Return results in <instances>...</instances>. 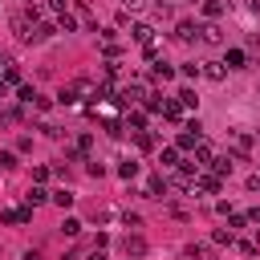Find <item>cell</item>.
I'll return each instance as SVG.
<instances>
[{
  "label": "cell",
  "mask_w": 260,
  "mask_h": 260,
  "mask_svg": "<svg viewBox=\"0 0 260 260\" xmlns=\"http://www.w3.org/2000/svg\"><path fill=\"white\" fill-rule=\"evenodd\" d=\"M199 142H203V126H199V122H187V126H183V134H179V142H175V146H179V150H195V146H199Z\"/></svg>",
  "instance_id": "1"
},
{
  "label": "cell",
  "mask_w": 260,
  "mask_h": 260,
  "mask_svg": "<svg viewBox=\"0 0 260 260\" xmlns=\"http://www.w3.org/2000/svg\"><path fill=\"white\" fill-rule=\"evenodd\" d=\"M219 183H223V179H219L215 171H203V175H195V191H203V195H215V191H219Z\"/></svg>",
  "instance_id": "2"
},
{
  "label": "cell",
  "mask_w": 260,
  "mask_h": 260,
  "mask_svg": "<svg viewBox=\"0 0 260 260\" xmlns=\"http://www.w3.org/2000/svg\"><path fill=\"white\" fill-rule=\"evenodd\" d=\"M167 122H183V102L179 98H162V110H158Z\"/></svg>",
  "instance_id": "3"
},
{
  "label": "cell",
  "mask_w": 260,
  "mask_h": 260,
  "mask_svg": "<svg viewBox=\"0 0 260 260\" xmlns=\"http://www.w3.org/2000/svg\"><path fill=\"white\" fill-rule=\"evenodd\" d=\"M199 65H203V77L207 81H223L228 77V65L223 61H199Z\"/></svg>",
  "instance_id": "4"
},
{
  "label": "cell",
  "mask_w": 260,
  "mask_h": 260,
  "mask_svg": "<svg viewBox=\"0 0 260 260\" xmlns=\"http://www.w3.org/2000/svg\"><path fill=\"white\" fill-rule=\"evenodd\" d=\"M199 28H203V24H195V20H179V24H175V37H179V41H195Z\"/></svg>",
  "instance_id": "5"
},
{
  "label": "cell",
  "mask_w": 260,
  "mask_h": 260,
  "mask_svg": "<svg viewBox=\"0 0 260 260\" xmlns=\"http://www.w3.org/2000/svg\"><path fill=\"white\" fill-rule=\"evenodd\" d=\"M183 260H215V252L207 244H191V248H183Z\"/></svg>",
  "instance_id": "6"
},
{
  "label": "cell",
  "mask_w": 260,
  "mask_h": 260,
  "mask_svg": "<svg viewBox=\"0 0 260 260\" xmlns=\"http://www.w3.org/2000/svg\"><path fill=\"white\" fill-rule=\"evenodd\" d=\"M130 37H134L138 45H154V28H150V24H134V28H130Z\"/></svg>",
  "instance_id": "7"
},
{
  "label": "cell",
  "mask_w": 260,
  "mask_h": 260,
  "mask_svg": "<svg viewBox=\"0 0 260 260\" xmlns=\"http://www.w3.org/2000/svg\"><path fill=\"white\" fill-rule=\"evenodd\" d=\"M223 65H228V69H244V65H248V53H244V49H228Z\"/></svg>",
  "instance_id": "8"
},
{
  "label": "cell",
  "mask_w": 260,
  "mask_h": 260,
  "mask_svg": "<svg viewBox=\"0 0 260 260\" xmlns=\"http://www.w3.org/2000/svg\"><path fill=\"white\" fill-rule=\"evenodd\" d=\"M191 158H195V162H199V171H203V167H211V158H215V150H211V146H207V142H199V146H195V154H191Z\"/></svg>",
  "instance_id": "9"
},
{
  "label": "cell",
  "mask_w": 260,
  "mask_h": 260,
  "mask_svg": "<svg viewBox=\"0 0 260 260\" xmlns=\"http://www.w3.org/2000/svg\"><path fill=\"white\" fill-rule=\"evenodd\" d=\"M158 162L171 171V167H183V158H179V146H162V154H158Z\"/></svg>",
  "instance_id": "10"
},
{
  "label": "cell",
  "mask_w": 260,
  "mask_h": 260,
  "mask_svg": "<svg viewBox=\"0 0 260 260\" xmlns=\"http://www.w3.org/2000/svg\"><path fill=\"white\" fill-rule=\"evenodd\" d=\"M199 41H203V45H219V41H223V32H219L215 24H203V28H199Z\"/></svg>",
  "instance_id": "11"
},
{
  "label": "cell",
  "mask_w": 260,
  "mask_h": 260,
  "mask_svg": "<svg viewBox=\"0 0 260 260\" xmlns=\"http://www.w3.org/2000/svg\"><path fill=\"white\" fill-rule=\"evenodd\" d=\"M207 171H215V175H219V179H223V175H232V154H228V158H219V154H215V158H211V167H207Z\"/></svg>",
  "instance_id": "12"
},
{
  "label": "cell",
  "mask_w": 260,
  "mask_h": 260,
  "mask_svg": "<svg viewBox=\"0 0 260 260\" xmlns=\"http://www.w3.org/2000/svg\"><path fill=\"white\" fill-rule=\"evenodd\" d=\"M162 191H167V183H162L158 175H150V179H146V195H150V199H162Z\"/></svg>",
  "instance_id": "13"
},
{
  "label": "cell",
  "mask_w": 260,
  "mask_h": 260,
  "mask_svg": "<svg viewBox=\"0 0 260 260\" xmlns=\"http://www.w3.org/2000/svg\"><path fill=\"white\" fill-rule=\"evenodd\" d=\"M53 32H57V28H53L49 20H37V28H32V41H49Z\"/></svg>",
  "instance_id": "14"
},
{
  "label": "cell",
  "mask_w": 260,
  "mask_h": 260,
  "mask_svg": "<svg viewBox=\"0 0 260 260\" xmlns=\"http://www.w3.org/2000/svg\"><path fill=\"white\" fill-rule=\"evenodd\" d=\"M45 199H49V191H41V187H28V195H24L28 207H37V203H45Z\"/></svg>",
  "instance_id": "15"
},
{
  "label": "cell",
  "mask_w": 260,
  "mask_h": 260,
  "mask_svg": "<svg viewBox=\"0 0 260 260\" xmlns=\"http://www.w3.org/2000/svg\"><path fill=\"white\" fill-rule=\"evenodd\" d=\"M142 252H146V244L138 236H126V256H142Z\"/></svg>",
  "instance_id": "16"
},
{
  "label": "cell",
  "mask_w": 260,
  "mask_h": 260,
  "mask_svg": "<svg viewBox=\"0 0 260 260\" xmlns=\"http://www.w3.org/2000/svg\"><path fill=\"white\" fill-rule=\"evenodd\" d=\"M49 199H53L57 207H73V191H53Z\"/></svg>",
  "instance_id": "17"
},
{
  "label": "cell",
  "mask_w": 260,
  "mask_h": 260,
  "mask_svg": "<svg viewBox=\"0 0 260 260\" xmlns=\"http://www.w3.org/2000/svg\"><path fill=\"white\" fill-rule=\"evenodd\" d=\"M215 244H236V228H219L215 232Z\"/></svg>",
  "instance_id": "18"
},
{
  "label": "cell",
  "mask_w": 260,
  "mask_h": 260,
  "mask_svg": "<svg viewBox=\"0 0 260 260\" xmlns=\"http://www.w3.org/2000/svg\"><path fill=\"white\" fill-rule=\"evenodd\" d=\"M4 81H8V85H16V81H20V69H16V65H12V61H8V65H4Z\"/></svg>",
  "instance_id": "19"
},
{
  "label": "cell",
  "mask_w": 260,
  "mask_h": 260,
  "mask_svg": "<svg viewBox=\"0 0 260 260\" xmlns=\"http://www.w3.org/2000/svg\"><path fill=\"white\" fill-rule=\"evenodd\" d=\"M154 77H158V81H171V77H175V69L162 61V65H154Z\"/></svg>",
  "instance_id": "20"
},
{
  "label": "cell",
  "mask_w": 260,
  "mask_h": 260,
  "mask_svg": "<svg viewBox=\"0 0 260 260\" xmlns=\"http://www.w3.org/2000/svg\"><path fill=\"white\" fill-rule=\"evenodd\" d=\"M61 232H65V236H77V232H81V223H77L73 215H65V223H61Z\"/></svg>",
  "instance_id": "21"
},
{
  "label": "cell",
  "mask_w": 260,
  "mask_h": 260,
  "mask_svg": "<svg viewBox=\"0 0 260 260\" xmlns=\"http://www.w3.org/2000/svg\"><path fill=\"white\" fill-rule=\"evenodd\" d=\"M203 12H207V16H219V12H223V0H203Z\"/></svg>",
  "instance_id": "22"
},
{
  "label": "cell",
  "mask_w": 260,
  "mask_h": 260,
  "mask_svg": "<svg viewBox=\"0 0 260 260\" xmlns=\"http://www.w3.org/2000/svg\"><path fill=\"white\" fill-rule=\"evenodd\" d=\"M57 24H61V28H65V32H73V28H77V20H73V16H69V12H61V16H57Z\"/></svg>",
  "instance_id": "23"
},
{
  "label": "cell",
  "mask_w": 260,
  "mask_h": 260,
  "mask_svg": "<svg viewBox=\"0 0 260 260\" xmlns=\"http://www.w3.org/2000/svg\"><path fill=\"white\" fill-rule=\"evenodd\" d=\"M118 175H122V179H134V175H138V162H122Z\"/></svg>",
  "instance_id": "24"
},
{
  "label": "cell",
  "mask_w": 260,
  "mask_h": 260,
  "mask_svg": "<svg viewBox=\"0 0 260 260\" xmlns=\"http://www.w3.org/2000/svg\"><path fill=\"white\" fill-rule=\"evenodd\" d=\"M199 73H203V65H195V61H187V65H183V77H199Z\"/></svg>",
  "instance_id": "25"
},
{
  "label": "cell",
  "mask_w": 260,
  "mask_h": 260,
  "mask_svg": "<svg viewBox=\"0 0 260 260\" xmlns=\"http://www.w3.org/2000/svg\"><path fill=\"white\" fill-rule=\"evenodd\" d=\"M130 126H134V130H142V126H146V114H142V110H134V114H130Z\"/></svg>",
  "instance_id": "26"
},
{
  "label": "cell",
  "mask_w": 260,
  "mask_h": 260,
  "mask_svg": "<svg viewBox=\"0 0 260 260\" xmlns=\"http://www.w3.org/2000/svg\"><path fill=\"white\" fill-rule=\"evenodd\" d=\"M12 167H16V154L4 150V154H0V171H12Z\"/></svg>",
  "instance_id": "27"
},
{
  "label": "cell",
  "mask_w": 260,
  "mask_h": 260,
  "mask_svg": "<svg viewBox=\"0 0 260 260\" xmlns=\"http://www.w3.org/2000/svg\"><path fill=\"white\" fill-rule=\"evenodd\" d=\"M154 12L158 16H171V0H154Z\"/></svg>",
  "instance_id": "28"
},
{
  "label": "cell",
  "mask_w": 260,
  "mask_h": 260,
  "mask_svg": "<svg viewBox=\"0 0 260 260\" xmlns=\"http://www.w3.org/2000/svg\"><path fill=\"white\" fill-rule=\"evenodd\" d=\"M89 89H93V85H89L85 77H81V81H73V98H77V93H89Z\"/></svg>",
  "instance_id": "29"
},
{
  "label": "cell",
  "mask_w": 260,
  "mask_h": 260,
  "mask_svg": "<svg viewBox=\"0 0 260 260\" xmlns=\"http://www.w3.org/2000/svg\"><path fill=\"white\" fill-rule=\"evenodd\" d=\"M179 102H183V106H195V102H199V98H195V93H191V89H179Z\"/></svg>",
  "instance_id": "30"
},
{
  "label": "cell",
  "mask_w": 260,
  "mask_h": 260,
  "mask_svg": "<svg viewBox=\"0 0 260 260\" xmlns=\"http://www.w3.org/2000/svg\"><path fill=\"white\" fill-rule=\"evenodd\" d=\"M138 146H142V150H150V146H154V138H150L146 130H138Z\"/></svg>",
  "instance_id": "31"
},
{
  "label": "cell",
  "mask_w": 260,
  "mask_h": 260,
  "mask_svg": "<svg viewBox=\"0 0 260 260\" xmlns=\"http://www.w3.org/2000/svg\"><path fill=\"white\" fill-rule=\"evenodd\" d=\"M142 4H146V0H122V12H138Z\"/></svg>",
  "instance_id": "32"
},
{
  "label": "cell",
  "mask_w": 260,
  "mask_h": 260,
  "mask_svg": "<svg viewBox=\"0 0 260 260\" xmlns=\"http://www.w3.org/2000/svg\"><path fill=\"white\" fill-rule=\"evenodd\" d=\"M49 4H53V12H57V16H61V12H65V4H69V0H49Z\"/></svg>",
  "instance_id": "33"
},
{
  "label": "cell",
  "mask_w": 260,
  "mask_h": 260,
  "mask_svg": "<svg viewBox=\"0 0 260 260\" xmlns=\"http://www.w3.org/2000/svg\"><path fill=\"white\" fill-rule=\"evenodd\" d=\"M24 260H41V252H37V248H28V252H24Z\"/></svg>",
  "instance_id": "34"
},
{
  "label": "cell",
  "mask_w": 260,
  "mask_h": 260,
  "mask_svg": "<svg viewBox=\"0 0 260 260\" xmlns=\"http://www.w3.org/2000/svg\"><path fill=\"white\" fill-rule=\"evenodd\" d=\"M89 260H110V256H106L102 248H93V256H89Z\"/></svg>",
  "instance_id": "35"
},
{
  "label": "cell",
  "mask_w": 260,
  "mask_h": 260,
  "mask_svg": "<svg viewBox=\"0 0 260 260\" xmlns=\"http://www.w3.org/2000/svg\"><path fill=\"white\" fill-rule=\"evenodd\" d=\"M0 98H8V81L4 77H0Z\"/></svg>",
  "instance_id": "36"
},
{
  "label": "cell",
  "mask_w": 260,
  "mask_h": 260,
  "mask_svg": "<svg viewBox=\"0 0 260 260\" xmlns=\"http://www.w3.org/2000/svg\"><path fill=\"white\" fill-rule=\"evenodd\" d=\"M248 8H252V12H260V0H248Z\"/></svg>",
  "instance_id": "37"
},
{
  "label": "cell",
  "mask_w": 260,
  "mask_h": 260,
  "mask_svg": "<svg viewBox=\"0 0 260 260\" xmlns=\"http://www.w3.org/2000/svg\"><path fill=\"white\" fill-rule=\"evenodd\" d=\"M4 65H8V61H4V57H0V69H4Z\"/></svg>",
  "instance_id": "38"
},
{
  "label": "cell",
  "mask_w": 260,
  "mask_h": 260,
  "mask_svg": "<svg viewBox=\"0 0 260 260\" xmlns=\"http://www.w3.org/2000/svg\"><path fill=\"white\" fill-rule=\"evenodd\" d=\"M256 138H260V130H256Z\"/></svg>",
  "instance_id": "39"
},
{
  "label": "cell",
  "mask_w": 260,
  "mask_h": 260,
  "mask_svg": "<svg viewBox=\"0 0 260 260\" xmlns=\"http://www.w3.org/2000/svg\"><path fill=\"white\" fill-rule=\"evenodd\" d=\"M256 93H260V85H256Z\"/></svg>",
  "instance_id": "40"
},
{
  "label": "cell",
  "mask_w": 260,
  "mask_h": 260,
  "mask_svg": "<svg viewBox=\"0 0 260 260\" xmlns=\"http://www.w3.org/2000/svg\"><path fill=\"white\" fill-rule=\"evenodd\" d=\"M191 4H195V0H191Z\"/></svg>",
  "instance_id": "41"
}]
</instances>
